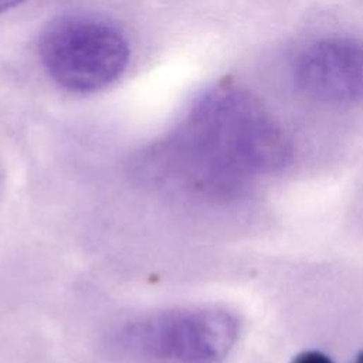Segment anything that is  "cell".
<instances>
[{
  "label": "cell",
  "instance_id": "6da1fadb",
  "mask_svg": "<svg viewBox=\"0 0 363 363\" xmlns=\"http://www.w3.org/2000/svg\"><path fill=\"white\" fill-rule=\"evenodd\" d=\"M271 135L272 125L255 95L235 85H216L139 155L136 169L169 193H199L231 163L259 150Z\"/></svg>",
  "mask_w": 363,
  "mask_h": 363
},
{
  "label": "cell",
  "instance_id": "7a4b0ae2",
  "mask_svg": "<svg viewBox=\"0 0 363 363\" xmlns=\"http://www.w3.org/2000/svg\"><path fill=\"white\" fill-rule=\"evenodd\" d=\"M38 58L62 89L91 94L115 82L126 69L130 48L111 20L85 13L61 14L40 33Z\"/></svg>",
  "mask_w": 363,
  "mask_h": 363
},
{
  "label": "cell",
  "instance_id": "3957f363",
  "mask_svg": "<svg viewBox=\"0 0 363 363\" xmlns=\"http://www.w3.org/2000/svg\"><path fill=\"white\" fill-rule=\"evenodd\" d=\"M228 320L213 311L174 309L138 318L113 335V346L146 363H214L228 345Z\"/></svg>",
  "mask_w": 363,
  "mask_h": 363
},
{
  "label": "cell",
  "instance_id": "277c9868",
  "mask_svg": "<svg viewBox=\"0 0 363 363\" xmlns=\"http://www.w3.org/2000/svg\"><path fill=\"white\" fill-rule=\"evenodd\" d=\"M292 78L305 96L316 101H363V44L345 37L315 41L298 54Z\"/></svg>",
  "mask_w": 363,
  "mask_h": 363
},
{
  "label": "cell",
  "instance_id": "5b68a950",
  "mask_svg": "<svg viewBox=\"0 0 363 363\" xmlns=\"http://www.w3.org/2000/svg\"><path fill=\"white\" fill-rule=\"evenodd\" d=\"M292 363H333V362L326 354L311 350V352H303L298 354Z\"/></svg>",
  "mask_w": 363,
  "mask_h": 363
},
{
  "label": "cell",
  "instance_id": "8992f818",
  "mask_svg": "<svg viewBox=\"0 0 363 363\" xmlns=\"http://www.w3.org/2000/svg\"><path fill=\"white\" fill-rule=\"evenodd\" d=\"M24 1H27V0H0V14L20 6Z\"/></svg>",
  "mask_w": 363,
  "mask_h": 363
},
{
  "label": "cell",
  "instance_id": "52a82bcc",
  "mask_svg": "<svg viewBox=\"0 0 363 363\" xmlns=\"http://www.w3.org/2000/svg\"><path fill=\"white\" fill-rule=\"evenodd\" d=\"M354 363H363V352L357 356V359L354 360Z\"/></svg>",
  "mask_w": 363,
  "mask_h": 363
}]
</instances>
